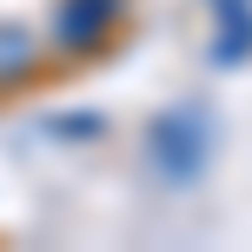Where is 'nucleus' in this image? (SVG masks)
Instances as JSON below:
<instances>
[{"label": "nucleus", "instance_id": "obj_3", "mask_svg": "<svg viewBox=\"0 0 252 252\" xmlns=\"http://www.w3.org/2000/svg\"><path fill=\"white\" fill-rule=\"evenodd\" d=\"M47 66V33L27 20H0V100L7 93H27Z\"/></svg>", "mask_w": 252, "mask_h": 252}, {"label": "nucleus", "instance_id": "obj_1", "mask_svg": "<svg viewBox=\"0 0 252 252\" xmlns=\"http://www.w3.org/2000/svg\"><path fill=\"white\" fill-rule=\"evenodd\" d=\"M133 20V0H53L47 13V53L87 66L100 53H113V40Z\"/></svg>", "mask_w": 252, "mask_h": 252}, {"label": "nucleus", "instance_id": "obj_5", "mask_svg": "<svg viewBox=\"0 0 252 252\" xmlns=\"http://www.w3.org/2000/svg\"><path fill=\"white\" fill-rule=\"evenodd\" d=\"M47 133L73 139V146H93V139H106V113H47Z\"/></svg>", "mask_w": 252, "mask_h": 252}, {"label": "nucleus", "instance_id": "obj_2", "mask_svg": "<svg viewBox=\"0 0 252 252\" xmlns=\"http://www.w3.org/2000/svg\"><path fill=\"white\" fill-rule=\"evenodd\" d=\"M146 159L159 166V179L192 186V179L213 166V120H206L199 106H166V113H153V126H146Z\"/></svg>", "mask_w": 252, "mask_h": 252}, {"label": "nucleus", "instance_id": "obj_4", "mask_svg": "<svg viewBox=\"0 0 252 252\" xmlns=\"http://www.w3.org/2000/svg\"><path fill=\"white\" fill-rule=\"evenodd\" d=\"M213 7V60L239 66L252 60V0H206Z\"/></svg>", "mask_w": 252, "mask_h": 252}]
</instances>
